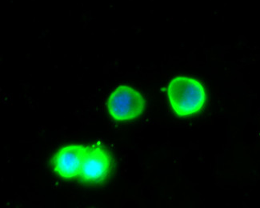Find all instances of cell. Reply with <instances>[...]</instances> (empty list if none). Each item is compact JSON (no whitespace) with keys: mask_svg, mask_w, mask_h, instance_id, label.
Instances as JSON below:
<instances>
[{"mask_svg":"<svg viewBox=\"0 0 260 208\" xmlns=\"http://www.w3.org/2000/svg\"><path fill=\"white\" fill-rule=\"evenodd\" d=\"M168 101L179 117H188L198 113L207 102V93L199 80L179 76L171 80L167 89Z\"/></svg>","mask_w":260,"mask_h":208,"instance_id":"cell-1","label":"cell"},{"mask_svg":"<svg viewBox=\"0 0 260 208\" xmlns=\"http://www.w3.org/2000/svg\"><path fill=\"white\" fill-rule=\"evenodd\" d=\"M145 102L140 91L130 86H119L110 95L108 112L116 121H130L141 116L145 109Z\"/></svg>","mask_w":260,"mask_h":208,"instance_id":"cell-2","label":"cell"},{"mask_svg":"<svg viewBox=\"0 0 260 208\" xmlns=\"http://www.w3.org/2000/svg\"><path fill=\"white\" fill-rule=\"evenodd\" d=\"M112 169V158L108 150L100 144L87 146L84 163L78 180L83 184H101L108 178Z\"/></svg>","mask_w":260,"mask_h":208,"instance_id":"cell-3","label":"cell"},{"mask_svg":"<svg viewBox=\"0 0 260 208\" xmlns=\"http://www.w3.org/2000/svg\"><path fill=\"white\" fill-rule=\"evenodd\" d=\"M87 146L70 144L65 146L55 154L51 160L53 170L61 178H77L84 163Z\"/></svg>","mask_w":260,"mask_h":208,"instance_id":"cell-4","label":"cell"}]
</instances>
